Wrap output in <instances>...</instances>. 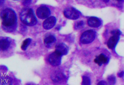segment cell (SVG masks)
I'll use <instances>...</instances> for the list:
<instances>
[{"label":"cell","instance_id":"obj_2","mask_svg":"<svg viewBox=\"0 0 124 85\" xmlns=\"http://www.w3.org/2000/svg\"><path fill=\"white\" fill-rule=\"evenodd\" d=\"M20 18L22 22L27 26H34L37 23V19L31 8L23 9L20 13Z\"/></svg>","mask_w":124,"mask_h":85},{"label":"cell","instance_id":"obj_7","mask_svg":"<svg viewBox=\"0 0 124 85\" xmlns=\"http://www.w3.org/2000/svg\"><path fill=\"white\" fill-rule=\"evenodd\" d=\"M50 10L48 7L45 6H41L37 10L36 14L38 17L41 19H45L50 15Z\"/></svg>","mask_w":124,"mask_h":85},{"label":"cell","instance_id":"obj_9","mask_svg":"<svg viewBox=\"0 0 124 85\" xmlns=\"http://www.w3.org/2000/svg\"><path fill=\"white\" fill-rule=\"evenodd\" d=\"M55 51L62 56L67 54L69 52V48L65 43H61L58 44L55 47Z\"/></svg>","mask_w":124,"mask_h":85},{"label":"cell","instance_id":"obj_18","mask_svg":"<svg viewBox=\"0 0 124 85\" xmlns=\"http://www.w3.org/2000/svg\"><path fill=\"white\" fill-rule=\"evenodd\" d=\"M84 23L83 21H80L78 22L75 25L74 28L75 29H80L83 27Z\"/></svg>","mask_w":124,"mask_h":85},{"label":"cell","instance_id":"obj_15","mask_svg":"<svg viewBox=\"0 0 124 85\" xmlns=\"http://www.w3.org/2000/svg\"><path fill=\"white\" fill-rule=\"evenodd\" d=\"M31 39L30 38H28L24 40L22 43V45H21V48L22 50L23 51H25L31 43Z\"/></svg>","mask_w":124,"mask_h":85},{"label":"cell","instance_id":"obj_17","mask_svg":"<svg viewBox=\"0 0 124 85\" xmlns=\"http://www.w3.org/2000/svg\"><path fill=\"white\" fill-rule=\"evenodd\" d=\"M107 80H108V84L110 85H114L116 81L115 77V76L112 75L108 77Z\"/></svg>","mask_w":124,"mask_h":85},{"label":"cell","instance_id":"obj_21","mask_svg":"<svg viewBox=\"0 0 124 85\" xmlns=\"http://www.w3.org/2000/svg\"><path fill=\"white\" fill-rule=\"evenodd\" d=\"M98 85H107V82H106L105 81H100V82H99V83H98Z\"/></svg>","mask_w":124,"mask_h":85},{"label":"cell","instance_id":"obj_22","mask_svg":"<svg viewBox=\"0 0 124 85\" xmlns=\"http://www.w3.org/2000/svg\"><path fill=\"white\" fill-rule=\"evenodd\" d=\"M105 3H108L109 2L110 0H102Z\"/></svg>","mask_w":124,"mask_h":85},{"label":"cell","instance_id":"obj_5","mask_svg":"<svg viewBox=\"0 0 124 85\" xmlns=\"http://www.w3.org/2000/svg\"><path fill=\"white\" fill-rule=\"evenodd\" d=\"M64 14L66 18L71 20H76L80 16L81 13L73 7H68L64 10Z\"/></svg>","mask_w":124,"mask_h":85},{"label":"cell","instance_id":"obj_12","mask_svg":"<svg viewBox=\"0 0 124 85\" xmlns=\"http://www.w3.org/2000/svg\"><path fill=\"white\" fill-rule=\"evenodd\" d=\"M108 58L103 54H101L94 59V62L100 66L108 63Z\"/></svg>","mask_w":124,"mask_h":85},{"label":"cell","instance_id":"obj_14","mask_svg":"<svg viewBox=\"0 0 124 85\" xmlns=\"http://www.w3.org/2000/svg\"><path fill=\"white\" fill-rule=\"evenodd\" d=\"M56 40L55 37L54 35H51L46 37L44 39V42L46 44H50L54 42Z\"/></svg>","mask_w":124,"mask_h":85},{"label":"cell","instance_id":"obj_20","mask_svg":"<svg viewBox=\"0 0 124 85\" xmlns=\"http://www.w3.org/2000/svg\"><path fill=\"white\" fill-rule=\"evenodd\" d=\"M117 76L119 77L122 78L124 76V71H122V72H120V73H118Z\"/></svg>","mask_w":124,"mask_h":85},{"label":"cell","instance_id":"obj_13","mask_svg":"<svg viewBox=\"0 0 124 85\" xmlns=\"http://www.w3.org/2000/svg\"><path fill=\"white\" fill-rule=\"evenodd\" d=\"M10 45V42L8 39H3L0 40V49L3 51L7 50Z\"/></svg>","mask_w":124,"mask_h":85},{"label":"cell","instance_id":"obj_1","mask_svg":"<svg viewBox=\"0 0 124 85\" xmlns=\"http://www.w3.org/2000/svg\"><path fill=\"white\" fill-rule=\"evenodd\" d=\"M1 18L4 29L8 31L14 30L17 21L16 14L14 11L11 8H6L1 12Z\"/></svg>","mask_w":124,"mask_h":85},{"label":"cell","instance_id":"obj_23","mask_svg":"<svg viewBox=\"0 0 124 85\" xmlns=\"http://www.w3.org/2000/svg\"><path fill=\"white\" fill-rule=\"evenodd\" d=\"M4 0H0V4L1 5L2 4H3L4 2Z\"/></svg>","mask_w":124,"mask_h":85},{"label":"cell","instance_id":"obj_3","mask_svg":"<svg viewBox=\"0 0 124 85\" xmlns=\"http://www.w3.org/2000/svg\"><path fill=\"white\" fill-rule=\"evenodd\" d=\"M96 36V32L93 30H88L82 34L80 42L83 44H88L93 42Z\"/></svg>","mask_w":124,"mask_h":85},{"label":"cell","instance_id":"obj_16","mask_svg":"<svg viewBox=\"0 0 124 85\" xmlns=\"http://www.w3.org/2000/svg\"><path fill=\"white\" fill-rule=\"evenodd\" d=\"M91 84L90 79L89 78L86 76H84L82 77V85H89Z\"/></svg>","mask_w":124,"mask_h":85},{"label":"cell","instance_id":"obj_10","mask_svg":"<svg viewBox=\"0 0 124 85\" xmlns=\"http://www.w3.org/2000/svg\"><path fill=\"white\" fill-rule=\"evenodd\" d=\"M65 76L64 74L59 72H55L51 76V79L56 83H61L65 79Z\"/></svg>","mask_w":124,"mask_h":85},{"label":"cell","instance_id":"obj_24","mask_svg":"<svg viewBox=\"0 0 124 85\" xmlns=\"http://www.w3.org/2000/svg\"><path fill=\"white\" fill-rule=\"evenodd\" d=\"M116 0L118 2H122L124 1V0Z\"/></svg>","mask_w":124,"mask_h":85},{"label":"cell","instance_id":"obj_8","mask_svg":"<svg viewBox=\"0 0 124 85\" xmlns=\"http://www.w3.org/2000/svg\"><path fill=\"white\" fill-rule=\"evenodd\" d=\"M56 22V19L55 17L54 16L49 17L43 22V28L46 30H50L55 26Z\"/></svg>","mask_w":124,"mask_h":85},{"label":"cell","instance_id":"obj_6","mask_svg":"<svg viewBox=\"0 0 124 85\" xmlns=\"http://www.w3.org/2000/svg\"><path fill=\"white\" fill-rule=\"evenodd\" d=\"M62 56L61 55L55 51L49 55L48 58V62L52 66H58L61 63Z\"/></svg>","mask_w":124,"mask_h":85},{"label":"cell","instance_id":"obj_4","mask_svg":"<svg viewBox=\"0 0 124 85\" xmlns=\"http://www.w3.org/2000/svg\"><path fill=\"white\" fill-rule=\"evenodd\" d=\"M111 33L113 36L109 39L107 45L109 49H113L116 47L120 39V35L122 34V32L118 29H116L112 31Z\"/></svg>","mask_w":124,"mask_h":85},{"label":"cell","instance_id":"obj_19","mask_svg":"<svg viewBox=\"0 0 124 85\" xmlns=\"http://www.w3.org/2000/svg\"><path fill=\"white\" fill-rule=\"evenodd\" d=\"M31 2V0H23V4L24 6L30 5Z\"/></svg>","mask_w":124,"mask_h":85},{"label":"cell","instance_id":"obj_25","mask_svg":"<svg viewBox=\"0 0 124 85\" xmlns=\"http://www.w3.org/2000/svg\"></svg>","mask_w":124,"mask_h":85},{"label":"cell","instance_id":"obj_11","mask_svg":"<svg viewBox=\"0 0 124 85\" xmlns=\"http://www.w3.org/2000/svg\"><path fill=\"white\" fill-rule=\"evenodd\" d=\"M88 24L89 26L93 28H97L101 26V20L95 17H91L88 19Z\"/></svg>","mask_w":124,"mask_h":85}]
</instances>
